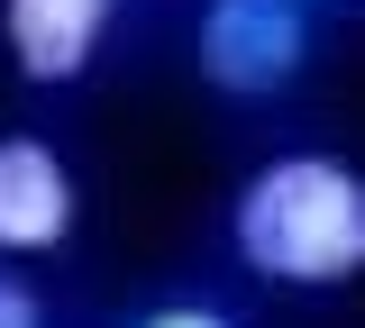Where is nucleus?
<instances>
[{"label": "nucleus", "mask_w": 365, "mask_h": 328, "mask_svg": "<svg viewBox=\"0 0 365 328\" xmlns=\"http://www.w3.org/2000/svg\"><path fill=\"white\" fill-rule=\"evenodd\" d=\"M0 328H46V301L19 274H0Z\"/></svg>", "instance_id": "6"}, {"label": "nucleus", "mask_w": 365, "mask_h": 328, "mask_svg": "<svg viewBox=\"0 0 365 328\" xmlns=\"http://www.w3.org/2000/svg\"><path fill=\"white\" fill-rule=\"evenodd\" d=\"M73 174L46 137H0V255H46L73 237Z\"/></svg>", "instance_id": "3"}, {"label": "nucleus", "mask_w": 365, "mask_h": 328, "mask_svg": "<svg viewBox=\"0 0 365 328\" xmlns=\"http://www.w3.org/2000/svg\"><path fill=\"white\" fill-rule=\"evenodd\" d=\"M228 237H237L247 274L265 282H302V292L356 282L365 274V174L338 155H274L247 174Z\"/></svg>", "instance_id": "1"}, {"label": "nucleus", "mask_w": 365, "mask_h": 328, "mask_svg": "<svg viewBox=\"0 0 365 328\" xmlns=\"http://www.w3.org/2000/svg\"><path fill=\"white\" fill-rule=\"evenodd\" d=\"M137 328H237L228 310H210V301H165V310H146Z\"/></svg>", "instance_id": "5"}, {"label": "nucleus", "mask_w": 365, "mask_h": 328, "mask_svg": "<svg viewBox=\"0 0 365 328\" xmlns=\"http://www.w3.org/2000/svg\"><path fill=\"white\" fill-rule=\"evenodd\" d=\"M311 55V9L302 0H210L201 9V73L228 100H265L302 73Z\"/></svg>", "instance_id": "2"}, {"label": "nucleus", "mask_w": 365, "mask_h": 328, "mask_svg": "<svg viewBox=\"0 0 365 328\" xmlns=\"http://www.w3.org/2000/svg\"><path fill=\"white\" fill-rule=\"evenodd\" d=\"M110 18H119V0H9L0 9L9 55H19L28 83H73L91 55H101Z\"/></svg>", "instance_id": "4"}]
</instances>
